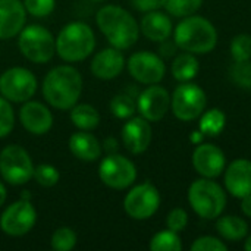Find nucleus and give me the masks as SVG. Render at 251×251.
I'll list each match as a JSON object with an SVG mask.
<instances>
[{
  "label": "nucleus",
  "mask_w": 251,
  "mask_h": 251,
  "mask_svg": "<svg viewBox=\"0 0 251 251\" xmlns=\"http://www.w3.org/2000/svg\"><path fill=\"white\" fill-rule=\"evenodd\" d=\"M82 91V78L72 66L51 69L43 81L44 99L56 109L68 110L75 106Z\"/></svg>",
  "instance_id": "nucleus-1"
},
{
  "label": "nucleus",
  "mask_w": 251,
  "mask_h": 251,
  "mask_svg": "<svg viewBox=\"0 0 251 251\" xmlns=\"http://www.w3.org/2000/svg\"><path fill=\"white\" fill-rule=\"evenodd\" d=\"M97 25L107 41L119 50L132 47L140 34V26L134 16L119 6H104L97 12Z\"/></svg>",
  "instance_id": "nucleus-2"
},
{
  "label": "nucleus",
  "mask_w": 251,
  "mask_h": 251,
  "mask_svg": "<svg viewBox=\"0 0 251 251\" xmlns=\"http://www.w3.org/2000/svg\"><path fill=\"white\" fill-rule=\"evenodd\" d=\"M174 40L179 49L193 54L210 53L218 44V31L203 16H185L175 28Z\"/></svg>",
  "instance_id": "nucleus-3"
},
{
  "label": "nucleus",
  "mask_w": 251,
  "mask_h": 251,
  "mask_svg": "<svg viewBox=\"0 0 251 251\" xmlns=\"http://www.w3.org/2000/svg\"><path fill=\"white\" fill-rule=\"evenodd\" d=\"M94 46V32L84 22L68 24L56 38V51L66 62H79L88 57Z\"/></svg>",
  "instance_id": "nucleus-4"
},
{
  "label": "nucleus",
  "mask_w": 251,
  "mask_h": 251,
  "mask_svg": "<svg viewBox=\"0 0 251 251\" xmlns=\"http://www.w3.org/2000/svg\"><path fill=\"white\" fill-rule=\"evenodd\" d=\"M188 201L191 209L203 219H218L226 206V193L210 178L194 181L188 188Z\"/></svg>",
  "instance_id": "nucleus-5"
},
{
  "label": "nucleus",
  "mask_w": 251,
  "mask_h": 251,
  "mask_svg": "<svg viewBox=\"0 0 251 251\" xmlns=\"http://www.w3.org/2000/svg\"><path fill=\"white\" fill-rule=\"evenodd\" d=\"M18 44L21 53L34 63H46L56 51V40L41 25H31L22 29Z\"/></svg>",
  "instance_id": "nucleus-6"
},
{
  "label": "nucleus",
  "mask_w": 251,
  "mask_h": 251,
  "mask_svg": "<svg viewBox=\"0 0 251 251\" xmlns=\"http://www.w3.org/2000/svg\"><path fill=\"white\" fill-rule=\"evenodd\" d=\"M0 174L12 185L26 184L34 176V166L26 150L16 144L4 147L0 153Z\"/></svg>",
  "instance_id": "nucleus-7"
},
{
  "label": "nucleus",
  "mask_w": 251,
  "mask_h": 251,
  "mask_svg": "<svg viewBox=\"0 0 251 251\" xmlns=\"http://www.w3.org/2000/svg\"><path fill=\"white\" fill-rule=\"evenodd\" d=\"M207 104L206 93L196 84L185 82L175 88L171 97V107L179 121H194L199 118Z\"/></svg>",
  "instance_id": "nucleus-8"
},
{
  "label": "nucleus",
  "mask_w": 251,
  "mask_h": 251,
  "mask_svg": "<svg viewBox=\"0 0 251 251\" xmlns=\"http://www.w3.org/2000/svg\"><path fill=\"white\" fill-rule=\"evenodd\" d=\"M160 206V194L157 188L144 182L134 187L124 200V209L126 215L135 221H146L151 218Z\"/></svg>",
  "instance_id": "nucleus-9"
},
{
  "label": "nucleus",
  "mask_w": 251,
  "mask_h": 251,
  "mask_svg": "<svg viewBox=\"0 0 251 251\" xmlns=\"http://www.w3.org/2000/svg\"><path fill=\"white\" fill-rule=\"evenodd\" d=\"M99 175L104 185L113 190H124L134 184L137 169L129 159L121 154H109L101 160Z\"/></svg>",
  "instance_id": "nucleus-10"
},
{
  "label": "nucleus",
  "mask_w": 251,
  "mask_h": 251,
  "mask_svg": "<svg viewBox=\"0 0 251 251\" xmlns=\"http://www.w3.org/2000/svg\"><path fill=\"white\" fill-rule=\"evenodd\" d=\"M37 90V79L25 68L7 69L0 76V93L6 100L21 103L29 100Z\"/></svg>",
  "instance_id": "nucleus-11"
},
{
  "label": "nucleus",
  "mask_w": 251,
  "mask_h": 251,
  "mask_svg": "<svg viewBox=\"0 0 251 251\" xmlns=\"http://www.w3.org/2000/svg\"><path fill=\"white\" fill-rule=\"evenodd\" d=\"M37 221V213L32 204L22 199L10 204L0 218V226L3 232L10 237H21L29 232Z\"/></svg>",
  "instance_id": "nucleus-12"
},
{
  "label": "nucleus",
  "mask_w": 251,
  "mask_h": 251,
  "mask_svg": "<svg viewBox=\"0 0 251 251\" xmlns=\"http://www.w3.org/2000/svg\"><path fill=\"white\" fill-rule=\"evenodd\" d=\"M128 71L138 82L151 85L163 79L166 66L157 54L151 51H138L129 57Z\"/></svg>",
  "instance_id": "nucleus-13"
},
{
  "label": "nucleus",
  "mask_w": 251,
  "mask_h": 251,
  "mask_svg": "<svg viewBox=\"0 0 251 251\" xmlns=\"http://www.w3.org/2000/svg\"><path fill=\"white\" fill-rule=\"evenodd\" d=\"M193 166L203 178L215 179L226 168V159L218 146L200 143L193 153Z\"/></svg>",
  "instance_id": "nucleus-14"
},
{
  "label": "nucleus",
  "mask_w": 251,
  "mask_h": 251,
  "mask_svg": "<svg viewBox=\"0 0 251 251\" xmlns=\"http://www.w3.org/2000/svg\"><path fill=\"white\" fill-rule=\"evenodd\" d=\"M171 107V96L169 93L156 84L147 87L138 97L137 109L144 119L149 122H157L168 113Z\"/></svg>",
  "instance_id": "nucleus-15"
},
{
  "label": "nucleus",
  "mask_w": 251,
  "mask_h": 251,
  "mask_svg": "<svg viewBox=\"0 0 251 251\" xmlns=\"http://www.w3.org/2000/svg\"><path fill=\"white\" fill-rule=\"evenodd\" d=\"M122 141L132 154L144 153L151 141V126L147 119L132 118L122 128Z\"/></svg>",
  "instance_id": "nucleus-16"
},
{
  "label": "nucleus",
  "mask_w": 251,
  "mask_h": 251,
  "mask_svg": "<svg viewBox=\"0 0 251 251\" xmlns=\"http://www.w3.org/2000/svg\"><path fill=\"white\" fill-rule=\"evenodd\" d=\"M225 187L228 193L237 199L251 194V162L237 159L225 168Z\"/></svg>",
  "instance_id": "nucleus-17"
},
{
  "label": "nucleus",
  "mask_w": 251,
  "mask_h": 251,
  "mask_svg": "<svg viewBox=\"0 0 251 251\" xmlns=\"http://www.w3.org/2000/svg\"><path fill=\"white\" fill-rule=\"evenodd\" d=\"M25 6L21 0H0V38H12L25 25Z\"/></svg>",
  "instance_id": "nucleus-18"
},
{
  "label": "nucleus",
  "mask_w": 251,
  "mask_h": 251,
  "mask_svg": "<svg viewBox=\"0 0 251 251\" xmlns=\"http://www.w3.org/2000/svg\"><path fill=\"white\" fill-rule=\"evenodd\" d=\"M19 119L22 126L34 135L46 134L53 125V116L50 110L38 101L25 103L19 110Z\"/></svg>",
  "instance_id": "nucleus-19"
},
{
  "label": "nucleus",
  "mask_w": 251,
  "mask_h": 251,
  "mask_svg": "<svg viewBox=\"0 0 251 251\" xmlns=\"http://www.w3.org/2000/svg\"><path fill=\"white\" fill-rule=\"evenodd\" d=\"M125 66L124 54L119 49H104L99 51L91 62V72L100 79L116 78Z\"/></svg>",
  "instance_id": "nucleus-20"
},
{
  "label": "nucleus",
  "mask_w": 251,
  "mask_h": 251,
  "mask_svg": "<svg viewBox=\"0 0 251 251\" xmlns=\"http://www.w3.org/2000/svg\"><path fill=\"white\" fill-rule=\"evenodd\" d=\"M140 29L149 40L160 43L171 37L174 28H172L171 18L157 9V10L147 12L146 16H143Z\"/></svg>",
  "instance_id": "nucleus-21"
},
{
  "label": "nucleus",
  "mask_w": 251,
  "mask_h": 251,
  "mask_svg": "<svg viewBox=\"0 0 251 251\" xmlns=\"http://www.w3.org/2000/svg\"><path fill=\"white\" fill-rule=\"evenodd\" d=\"M69 150L75 157L84 162H94L101 156V146L99 140L90 132H75L69 138Z\"/></svg>",
  "instance_id": "nucleus-22"
},
{
  "label": "nucleus",
  "mask_w": 251,
  "mask_h": 251,
  "mask_svg": "<svg viewBox=\"0 0 251 251\" xmlns=\"http://www.w3.org/2000/svg\"><path fill=\"white\" fill-rule=\"evenodd\" d=\"M216 231L224 240L237 243V241H241L247 237L249 225L244 219H241L235 215H228V216L218 218Z\"/></svg>",
  "instance_id": "nucleus-23"
},
{
  "label": "nucleus",
  "mask_w": 251,
  "mask_h": 251,
  "mask_svg": "<svg viewBox=\"0 0 251 251\" xmlns=\"http://www.w3.org/2000/svg\"><path fill=\"white\" fill-rule=\"evenodd\" d=\"M199 60L193 53H181L172 62V75L181 82H188L199 74Z\"/></svg>",
  "instance_id": "nucleus-24"
},
{
  "label": "nucleus",
  "mask_w": 251,
  "mask_h": 251,
  "mask_svg": "<svg viewBox=\"0 0 251 251\" xmlns=\"http://www.w3.org/2000/svg\"><path fill=\"white\" fill-rule=\"evenodd\" d=\"M71 121L74 125L82 131H90L97 128L100 122V115L96 107L90 104H78L72 107L71 112Z\"/></svg>",
  "instance_id": "nucleus-25"
},
{
  "label": "nucleus",
  "mask_w": 251,
  "mask_h": 251,
  "mask_svg": "<svg viewBox=\"0 0 251 251\" xmlns=\"http://www.w3.org/2000/svg\"><path fill=\"white\" fill-rule=\"evenodd\" d=\"M226 124V115L221 109L207 110L200 119V132L204 137H218Z\"/></svg>",
  "instance_id": "nucleus-26"
},
{
  "label": "nucleus",
  "mask_w": 251,
  "mask_h": 251,
  "mask_svg": "<svg viewBox=\"0 0 251 251\" xmlns=\"http://www.w3.org/2000/svg\"><path fill=\"white\" fill-rule=\"evenodd\" d=\"M203 4V0H162V7L176 18L194 15Z\"/></svg>",
  "instance_id": "nucleus-27"
},
{
  "label": "nucleus",
  "mask_w": 251,
  "mask_h": 251,
  "mask_svg": "<svg viewBox=\"0 0 251 251\" xmlns=\"http://www.w3.org/2000/svg\"><path fill=\"white\" fill-rule=\"evenodd\" d=\"M182 249V243L178 237V232L171 229L157 232L150 241V250L153 251H179Z\"/></svg>",
  "instance_id": "nucleus-28"
},
{
  "label": "nucleus",
  "mask_w": 251,
  "mask_h": 251,
  "mask_svg": "<svg viewBox=\"0 0 251 251\" xmlns=\"http://www.w3.org/2000/svg\"><path fill=\"white\" fill-rule=\"evenodd\" d=\"M110 110H112V113L116 118H119V119H128V118H131L135 113L137 104H135V101L132 100L131 96L118 94L110 101Z\"/></svg>",
  "instance_id": "nucleus-29"
},
{
  "label": "nucleus",
  "mask_w": 251,
  "mask_h": 251,
  "mask_svg": "<svg viewBox=\"0 0 251 251\" xmlns=\"http://www.w3.org/2000/svg\"><path fill=\"white\" fill-rule=\"evenodd\" d=\"M231 56L235 62H246L251 59V35L238 34L231 41Z\"/></svg>",
  "instance_id": "nucleus-30"
},
{
  "label": "nucleus",
  "mask_w": 251,
  "mask_h": 251,
  "mask_svg": "<svg viewBox=\"0 0 251 251\" xmlns=\"http://www.w3.org/2000/svg\"><path fill=\"white\" fill-rule=\"evenodd\" d=\"M76 244V235L71 228H59L54 231L51 237V247L56 251H69L72 250Z\"/></svg>",
  "instance_id": "nucleus-31"
},
{
  "label": "nucleus",
  "mask_w": 251,
  "mask_h": 251,
  "mask_svg": "<svg viewBox=\"0 0 251 251\" xmlns=\"http://www.w3.org/2000/svg\"><path fill=\"white\" fill-rule=\"evenodd\" d=\"M34 178L41 187H53L59 182V172L51 165H38L34 168Z\"/></svg>",
  "instance_id": "nucleus-32"
},
{
  "label": "nucleus",
  "mask_w": 251,
  "mask_h": 251,
  "mask_svg": "<svg viewBox=\"0 0 251 251\" xmlns=\"http://www.w3.org/2000/svg\"><path fill=\"white\" fill-rule=\"evenodd\" d=\"M232 79L243 88H251V62H235L231 69Z\"/></svg>",
  "instance_id": "nucleus-33"
},
{
  "label": "nucleus",
  "mask_w": 251,
  "mask_h": 251,
  "mask_svg": "<svg viewBox=\"0 0 251 251\" xmlns=\"http://www.w3.org/2000/svg\"><path fill=\"white\" fill-rule=\"evenodd\" d=\"M228 246L216 237H200L191 244V251H226Z\"/></svg>",
  "instance_id": "nucleus-34"
},
{
  "label": "nucleus",
  "mask_w": 251,
  "mask_h": 251,
  "mask_svg": "<svg viewBox=\"0 0 251 251\" xmlns=\"http://www.w3.org/2000/svg\"><path fill=\"white\" fill-rule=\"evenodd\" d=\"M25 9L35 18H44L54 9V0H24Z\"/></svg>",
  "instance_id": "nucleus-35"
},
{
  "label": "nucleus",
  "mask_w": 251,
  "mask_h": 251,
  "mask_svg": "<svg viewBox=\"0 0 251 251\" xmlns=\"http://www.w3.org/2000/svg\"><path fill=\"white\" fill-rule=\"evenodd\" d=\"M187 225H188V215L184 209L176 207L169 212V215L166 218L168 229H171L174 232H181L187 228Z\"/></svg>",
  "instance_id": "nucleus-36"
},
{
  "label": "nucleus",
  "mask_w": 251,
  "mask_h": 251,
  "mask_svg": "<svg viewBox=\"0 0 251 251\" xmlns=\"http://www.w3.org/2000/svg\"><path fill=\"white\" fill-rule=\"evenodd\" d=\"M13 110L7 100L0 99V138L6 137L13 129Z\"/></svg>",
  "instance_id": "nucleus-37"
},
{
  "label": "nucleus",
  "mask_w": 251,
  "mask_h": 251,
  "mask_svg": "<svg viewBox=\"0 0 251 251\" xmlns=\"http://www.w3.org/2000/svg\"><path fill=\"white\" fill-rule=\"evenodd\" d=\"M131 3L140 12H151L162 7V0H131Z\"/></svg>",
  "instance_id": "nucleus-38"
},
{
  "label": "nucleus",
  "mask_w": 251,
  "mask_h": 251,
  "mask_svg": "<svg viewBox=\"0 0 251 251\" xmlns=\"http://www.w3.org/2000/svg\"><path fill=\"white\" fill-rule=\"evenodd\" d=\"M160 43H162V46H160V54H162V56L171 57V56H174V54L176 53L178 46H176L175 40H174V41H169V38H168V40H163V41H160Z\"/></svg>",
  "instance_id": "nucleus-39"
},
{
  "label": "nucleus",
  "mask_w": 251,
  "mask_h": 251,
  "mask_svg": "<svg viewBox=\"0 0 251 251\" xmlns=\"http://www.w3.org/2000/svg\"><path fill=\"white\" fill-rule=\"evenodd\" d=\"M241 210L246 216L251 218V194L241 199Z\"/></svg>",
  "instance_id": "nucleus-40"
},
{
  "label": "nucleus",
  "mask_w": 251,
  "mask_h": 251,
  "mask_svg": "<svg viewBox=\"0 0 251 251\" xmlns=\"http://www.w3.org/2000/svg\"><path fill=\"white\" fill-rule=\"evenodd\" d=\"M4 200H6V188H4V185L0 182V206L4 203Z\"/></svg>",
  "instance_id": "nucleus-41"
},
{
  "label": "nucleus",
  "mask_w": 251,
  "mask_h": 251,
  "mask_svg": "<svg viewBox=\"0 0 251 251\" xmlns=\"http://www.w3.org/2000/svg\"><path fill=\"white\" fill-rule=\"evenodd\" d=\"M244 249L247 251H251V235L246 240V244H244Z\"/></svg>",
  "instance_id": "nucleus-42"
},
{
  "label": "nucleus",
  "mask_w": 251,
  "mask_h": 251,
  "mask_svg": "<svg viewBox=\"0 0 251 251\" xmlns=\"http://www.w3.org/2000/svg\"><path fill=\"white\" fill-rule=\"evenodd\" d=\"M91 1H103V0H91Z\"/></svg>",
  "instance_id": "nucleus-43"
}]
</instances>
